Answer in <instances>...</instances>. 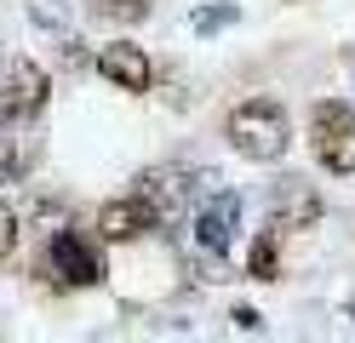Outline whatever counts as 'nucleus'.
Here are the masks:
<instances>
[{
    "label": "nucleus",
    "mask_w": 355,
    "mask_h": 343,
    "mask_svg": "<svg viewBox=\"0 0 355 343\" xmlns=\"http://www.w3.org/2000/svg\"><path fill=\"white\" fill-rule=\"evenodd\" d=\"M309 149L332 177H349L355 172V109L338 98H321L309 109Z\"/></svg>",
    "instance_id": "7ed1b4c3"
},
{
    "label": "nucleus",
    "mask_w": 355,
    "mask_h": 343,
    "mask_svg": "<svg viewBox=\"0 0 355 343\" xmlns=\"http://www.w3.org/2000/svg\"><path fill=\"white\" fill-rule=\"evenodd\" d=\"M321 223V195L304 177H281V189L270 195V229H315Z\"/></svg>",
    "instance_id": "6e6552de"
},
{
    "label": "nucleus",
    "mask_w": 355,
    "mask_h": 343,
    "mask_svg": "<svg viewBox=\"0 0 355 343\" xmlns=\"http://www.w3.org/2000/svg\"><path fill=\"white\" fill-rule=\"evenodd\" d=\"M235 223H241V200L230 189H218L201 212H195V246H201L207 258H224L230 240H235Z\"/></svg>",
    "instance_id": "0eeeda50"
},
{
    "label": "nucleus",
    "mask_w": 355,
    "mask_h": 343,
    "mask_svg": "<svg viewBox=\"0 0 355 343\" xmlns=\"http://www.w3.org/2000/svg\"><path fill=\"white\" fill-rule=\"evenodd\" d=\"M235 326H241V332H258V326H263V315H258V309H247V304H241V309H235Z\"/></svg>",
    "instance_id": "4468645a"
},
{
    "label": "nucleus",
    "mask_w": 355,
    "mask_h": 343,
    "mask_svg": "<svg viewBox=\"0 0 355 343\" xmlns=\"http://www.w3.org/2000/svg\"><path fill=\"white\" fill-rule=\"evenodd\" d=\"M17 252V212H12V200L0 195V263H6Z\"/></svg>",
    "instance_id": "ddd939ff"
},
{
    "label": "nucleus",
    "mask_w": 355,
    "mask_h": 343,
    "mask_svg": "<svg viewBox=\"0 0 355 343\" xmlns=\"http://www.w3.org/2000/svg\"><path fill=\"white\" fill-rule=\"evenodd\" d=\"M46 98H52V80H46V69H40V63H29V58H0V132L40 121Z\"/></svg>",
    "instance_id": "f03ea898"
},
{
    "label": "nucleus",
    "mask_w": 355,
    "mask_h": 343,
    "mask_svg": "<svg viewBox=\"0 0 355 343\" xmlns=\"http://www.w3.org/2000/svg\"><path fill=\"white\" fill-rule=\"evenodd\" d=\"M40 160V143L35 137H0V183H24Z\"/></svg>",
    "instance_id": "9d476101"
},
{
    "label": "nucleus",
    "mask_w": 355,
    "mask_h": 343,
    "mask_svg": "<svg viewBox=\"0 0 355 343\" xmlns=\"http://www.w3.org/2000/svg\"><path fill=\"white\" fill-rule=\"evenodd\" d=\"M40 269H52L63 286H98L109 263H103V246L86 240L80 229H58V235L46 240V258H40Z\"/></svg>",
    "instance_id": "20e7f679"
},
{
    "label": "nucleus",
    "mask_w": 355,
    "mask_h": 343,
    "mask_svg": "<svg viewBox=\"0 0 355 343\" xmlns=\"http://www.w3.org/2000/svg\"><path fill=\"white\" fill-rule=\"evenodd\" d=\"M149 229H161V223H155V212L138 195H121V200L98 206V240H109V246H132V240H144Z\"/></svg>",
    "instance_id": "423d86ee"
},
{
    "label": "nucleus",
    "mask_w": 355,
    "mask_h": 343,
    "mask_svg": "<svg viewBox=\"0 0 355 343\" xmlns=\"http://www.w3.org/2000/svg\"><path fill=\"white\" fill-rule=\"evenodd\" d=\"M247 274L252 281H281V240H275V229H263V235L247 246Z\"/></svg>",
    "instance_id": "9b49d317"
},
{
    "label": "nucleus",
    "mask_w": 355,
    "mask_h": 343,
    "mask_svg": "<svg viewBox=\"0 0 355 343\" xmlns=\"http://www.w3.org/2000/svg\"><path fill=\"white\" fill-rule=\"evenodd\" d=\"M224 137L241 160H252V166H275V160L293 149V121H286V103L281 98H247L230 109L224 121Z\"/></svg>",
    "instance_id": "f257e3e1"
},
{
    "label": "nucleus",
    "mask_w": 355,
    "mask_h": 343,
    "mask_svg": "<svg viewBox=\"0 0 355 343\" xmlns=\"http://www.w3.org/2000/svg\"><path fill=\"white\" fill-rule=\"evenodd\" d=\"M138 195L149 212H155V223H178L184 218V200H189V189H184V172H172V166H149V172H138Z\"/></svg>",
    "instance_id": "1a4fd4ad"
},
{
    "label": "nucleus",
    "mask_w": 355,
    "mask_h": 343,
    "mask_svg": "<svg viewBox=\"0 0 355 343\" xmlns=\"http://www.w3.org/2000/svg\"><path fill=\"white\" fill-rule=\"evenodd\" d=\"M98 75L109 80V86H121V91H149V80H155V63H149V52L144 46H132V40H109V46H98Z\"/></svg>",
    "instance_id": "39448f33"
},
{
    "label": "nucleus",
    "mask_w": 355,
    "mask_h": 343,
    "mask_svg": "<svg viewBox=\"0 0 355 343\" xmlns=\"http://www.w3.org/2000/svg\"><path fill=\"white\" fill-rule=\"evenodd\" d=\"M98 17H115V23H138L149 12V0H92Z\"/></svg>",
    "instance_id": "f8f14e48"
}]
</instances>
